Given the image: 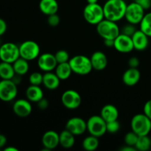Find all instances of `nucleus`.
Wrapping results in <instances>:
<instances>
[{"mask_svg":"<svg viewBox=\"0 0 151 151\" xmlns=\"http://www.w3.org/2000/svg\"><path fill=\"white\" fill-rule=\"evenodd\" d=\"M38 66L43 72H52L55 70L58 65V62L56 60L55 55L52 53H43L38 56Z\"/></svg>","mask_w":151,"mask_h":151,"instance_id":"obj_13","label":"nucleus"},{"mask_svg":"<svg viewBox=\"0 0 151 151\" xmlns=\"http://www.w3.org/2000/svg\"><path fill=\"white\" fill-rule=\"evenodd\" d=\"M86 125L87 131L90 135L100 138L107 133L106 122L100 115H93L90 116L86 121Z\"/></svg>","mask_w":151,"mask_h":151,"instance_id":"obj_6","label":"nucleus"},{"mask_svg":"<svg viewBox=\"0 0 151 151\" xmlns=\"http://www.w3.org/2000/svg\"><path fill=\"white\" fill-rule=\"evenodd\" d=\"M44 150H51L59 145V134L55 131H48L45 132L41 139Z\"/></svg>","mask_w":151,"mask_h":151,"instance_id":"obj_16","label":"nucleus"},{"mask_svg":"<svg viewBox=\"0 0 151 151\" xmlns=\"http://www.w3.org/2000/svg\"><path fill=\"white\" fill-rule=\"evenodd\" d=\"M61 103L63 106L67 109L74 110L81 106L82 98L78 91L73 89H69L62 94Z\"/></svg>","mask_w":151,"mask_h":151,"instance_id":"obj_11","label":"nucleus"},{"mask_svg":"<svg viewBox=\"0 0 151 151\" xmlns=\"http://www.w3.org/2000/svg\"><path fill=\"white\" fill-rule=\"evenodd\" d=\"M131 131L138 136L148 135L151 131V120L143 114H137L133 116L131 122Z\"/></svg>","mask_w":151,"mask_h":151,"instance_id":"obj_4","label":"nucleus"},{"mask_svg":"<svg viewBox=\"0 0 151 151\" xmlns=\"http://www.w3.org/2000/svg\"><path fill=\"white\" fill-rule=\"evenodd\" d=\"M4 151H18L19 150L14 147H7L4 149Z\"/></svg>","mask_w":151,"mask_h":151,"instance_id":"obj_45","label":"nucleus"},{"mask_svg":"<svg viewBox=\"0 0 151 151\" xmlns=\"http://www.w3.org/2000/svg\"><path fill=\"white\" fill-rule=\"evenodd\" d=\"M88 4H96L98 3V0H86Z\"/></svg>","mask_w":151,"mask_h":151,"instance_id":"obj_46","label":"nucleus"},{"mask_svg":"<svg viewBox=\"0 0 151 151\" xmlns=\"http://www.w3.org/2000/svg\"><path fill=\"white\" fill-rule=\"evenodd\" d=\"M143 113L151 120V100L146 102L143 108Z\"/></svg>","mask_w":151,"mask_h":151,"instance_id":"obj_37","label":"nucleus"},{"mask_svg":"<svg viewBox=\"0 0 151 151\" xmlns=\"http://www.w3.org/2000/svg\"><path fill=\"white\" fill-rule=\"evenodd\" d=\"M58 8L57 0H41L39 2V10L46 16L57 13Z\"/></svg>","mask_w":151,"mask_h":151,"instance_id":"obj_22","label":"nucleus"},{"mask_svg":"<svg viewBox=\"0 0 151 151\" xmlns=\"http://www.w3.org/2000/svg\"><path fill=\"white\" fill-rule=\"evenodd\" d=\"M139 65V60L137 57H132L128 60V66L130 68H137Z\"/></svg>","mask_w":151,"mask_h":151,"instance_id":"obj_40","label":"nucleus"},{"mask_svg":"<svg viewBox=\"0 0 151 151\" xmlns=\"http://www.w3.org/2000/svg\"><path fill=\"white\" fill-rule=\"evenodd\" d=\"M1 41H0V47H1Z\"/></svg>","mask_w":151,"mask_h":151,"instance_id":"obj_47","label":"nucleus"},{"mask_svg":"<svg viewBox=\"0 0 151 151\" xmlns=\"http://www.w3.org/2000/svg\"><path fill=\"white\" fill-rule=\"evenodd\" d=\"M121 151H136L137 149H136L135 147H133V146H130V145H125V146L122 147V148L120 149Z\"/></svg>","mask_w":151,"mask_h":151,"instance_id":"obj_44","label":"nucleus"},{"mask_svg":"<svg viewBox=\"0 0 151 151\" xmlns=\"http://www.w3.org/2000/svg\"><path fill=\"white\" fill-rule=\"evenodd\" d=\"M134 44V50L137 51H143L146 50L149 44V37L141 29H138L131 36Z\"/></svg>","mask_w":151,"mask_h":151,"instance_id":"obj_17","label":"nucleus"},{"mask_svg":"<svg viewBox=\"0 0 151 151\" xmlns=\"http://www.w3.org/2000/svg\"><path fill=\"white\" fill-rule=\"evenodd\" d=\"M72 72L78 75H88L93 69L89 58L83 55H78L69 60Z\"/></svg>","mask_w":151,"mask_h":151,"instance_id":"obj_2","label":"nucleus"},{"mask_svg":"<svg viewBox=\"0 0 151 151\" xmlns=\"http://www.w3.org/2000/svg\"><path fill=\"white\" fill-rule=\"evenodd\" d=\"M29 82L30 85L40 86L43 83V75L38 72H32L29 76Z\"/></svg>","mask_w":151,"mask_h":151,"instance_id":"obj_32","label":"nucleus"},{"mask_svg":"<svg viewBox=\"0 0 151 151\" xmlns=\"http://www.w3.org/2000/svg\"><path fill=\"white\" fill-rule=\"evenodd\" d=\"M7 144V138L3 134H0V149L4 147Z\"/></svg>","mask_w":151,"mask_h":151,"instance_id":"obj_42","label":"nucleus"},{"mask_svg":"<svg viewBox=\"0 0 151 151\" xmlns=\"http://www.w3.org/2000/svg\"><path fill=\"white\" fill-rule=\"evenodd\" d=\"M135 147L137 150H149L151 147V139L148 137V135L139 136L138 140H137Z\"/></svg>","mask_w":151,"mask_h":151,"instance_id":"obj_29","label":"nucleus"},{"mask_svg":"<svg viewBox=\"0 0 151 151\" xmlns=\"http://www.w3.org/2000/svg\"><path fill=\"white\" fill-rule=\"evenodd\" d=\"M114 48L121 53H130L134 50L132 38L121 33L114 39Z\"/></svg>","mask_w":151,"mask_h":151,"instance_id":"obj_12","label":"nucleus"},{"mask_svg":"<svg viewBox=\"0 0 151 151\" xmlns=\"http://www.w3.org/2000/svg\"><path fill=\"white\" fill-rule=\"evenodd\" d=\"M18 94L17 84L13 80L0 81V100L3 102H10L14 100Z\"/></svg>","mask_w":151,"mask_h":151,"instance_id":"obj_10","label":"nucleus"},{"mask_svg":"<svg viewBox=\"0 0 151 151\" xmlns=\"http://www.w3.org/2000/svg\"><path fill=\"white\" fill-rule=\"evenodd\" d=\"M16 75L13 63L1 61L0 63V78L1 80H12Z\"/></svg>","mask_w":151,"mask_h":151,"instance_id":"obj_26","label":"nucleus"},{"mask_svg":"<svg viewBox=\"0 0 151 151\" xmlns=\"http://www.w3.org/2000/svg\"><path fill=\"white\" fill-rule=\"evenodd\" d=\"M99 145H100V142H99L98 137L89 135L83 139L82 142V147L85 150L94 151L97 150V147H99Z\"/></svg>","mask_w":151,"mask_h":151,"instance_id":"obj_28","label":"nucleus"},{"mask_svg":"<svg viewBox=\"0 0 151 151\" xmlns=\"http://www.w3.org/2000/svg\"><path fill=\"white\" fill-rule=\"evenodd\" d=\"M138 138H139V136L137 135L136 133H134V131H131L125 134L124 140H125V145H127L133 146V147H135L137 140H138Z\"/></svg>","mask_w":151,"mask_h":151,"instance_id":"obj_31","label":"nucleus"},{"mask_svg":"<svg viewBox=\"0 0 151 151\" xmlns=\"http://www.w3.org/2000/svg\"><path fill=\"white\" fill-rule=\"evenodd\" d=\"M103 42L106 47H114V40L113 39H103Z\"/></svg>","mask_w":151,"mask_h":151,"instance_id":"obj_43","label":"nucleus"},{"mask_svg":"<svg viewBox=\"0 0 151 151\" xmlns=\"http://www.w3.org/2000/svg\"><path fill=\"white\" fill-rule=\"evenodd\" d=\"M83 17L90 24H98L105 19L103 7L98 3L87 4L83 9Z\"/></svg>","mask_w":151,"mask_h":151,"instance_id":"obj_5","label":"nucleus"},{"mask_svg":"<svg viewBox=\"0 0 151 151\" xmlns=\"http://www.w3.org/2000/svg\"><path fill=\"white\" fill-rule=\"evenodd\" d=\"M120 128V124L118 122V119L111 122H106V130L109 134H116Z\"/></svg>","mask_w":151,"mask_h":151,"instance_id":"obj_34","label":"nucleus"},{"mask_svg":"<svg viewBox=\"0 0 151 151\" xmlns=\"http://www.w3.org/2000/svg\"><path fill=\"white\" fill-rule=\"evenodd\" d=\"M32 110V105L27 99H19L13 105V112L19 117H27L30 115Z\"/></svg>","mask_w":151,"mask_h":151,"instance_id":"obj_15","label":"nucleus"},{"mask_svg":"<svg viewBox=\"0 0 151 151\" xmlns=\"http://www.w3.org/2000/svg\"><path fill=\"white\" fill-rule=\"evenodd\" d=\"M55 73L60 78V81H66L68 78H70L72 73V70L69 62L58 63L57 66L55 69Z\"/></svg>","mask_w":151,"mask_h":151,"instance_id":"obj_25","label":"nucleus"},{"mask_svg":"<svg viewBox=\"0 0 151 151\" xmlns=\"http://www.w3.org/2000/svg\"><path fill=\"white\" fill-rule=\"evenodd\" d=\"M37 106H38V109H41V110H45V109H47V108H48L49 102L47 99L43 97L41 100H40L37 103Z\"/></svg>","mask_w":151,"mask_h":151,"instance_id":"obj_39","label":"nucleus"},{"mask_svg":"<svg viewBox=\"0 0 151 151\" xmlns=\"http://www.w3.org/2000/svg\"><path fill=\"white\" fill-rule=\"evenodd\" d=\"M55 59L56 60H57L58 63L69 62V59H70L68 52L64 50H58V51L55 54Z\"/></svg>","mask_w":151,"mask_h":151,"instance_id":"obj_33","label":"nucleus"},{"mask_svg":"<svg viewBox=\"0 0 151 151\" xmlns=\"http://www.w3.org/2000/svg\"><path fill=\"white\" fill-rule=\"evenodd\" d=\"M13 66L16 75H20V76L26 75L29 71V68L28 60H25L24 58L21 57H19L16 61L13 62Z\"/></svg>","mask_w":151,"mask_h":151,"instance_id":"obj_27","label":"nucleus"},{"mask_svg":"<svg viewBox=\"0 0 151 151\" xmlns=\"http://www.w3.org/2000/svg\"><path fill=\"white\" fill-rule=\"evenodd\" d=\"M145 10L142 6H140L135 1L130 3L129 4H127L125 19L128 23L134 25L138 24H140L145 14Z\"/></svg>","mask_w":151,"mask_h":151,"instance_id":"obj_9","label":"nucleus"},{"mask_svg":"<svg viewBox=\"0 0 151 151\" xmlns=\"http://www.w3.org/2000/svg\"><path fill=\"white\" fill-rule=\"evenodd\" d=\"M75 136L65 129L59 134V145L65 149H69L75 145Z\"/></svg>","mask_w":151,"mask_h":151,"instance_id":"obj_24","label":"nucleus"},{"mask_svg":"<svg viewBox=\"0 0 151 151\" xmlns=\"http://www.w3.org/2000/svg\"><path fill=\"white\" fill-rule=\"evenodd\" d=\"M26 97L28 100L32 103H38L44 97V92L40 86L30 85L26 89Z\"/></svg>","mask_w":151,"mask_h":151,"instance_id":"obj_23","label":"nucleus"},{"mask_svg":"<svg viewBox=\"0 0 151 151\" xmlns=\"http://www.w3.org/2000/svg\"><path fill=\"white\" fill-rule=\"evenodd\" d=\"M20 57L19 47L13 42L1 44L0 47V60L1 61L13 63Z\"/></svg>","mask_w":151,"mask_h":151,"instance_id":"obj_8","label":"nucleus"},{"mask_svg":"<svg viewBox=\"0 0 151 151\" xmlns=\"http://www.w3.org/2000/svg\"><path fill=\"white\" fill-rule=\"evenodd\" d=\"M141 78V73L137 68H130L127 69L122 75V82L128 86L137 85Z\"/></svg>","mask_w":151,"mask_h":151,"instance_id":"obj_19","label":"nucleus"},{"mask_svg":"<svg viewBox=\"0 0 151 151\" xmlns=\"http://www.w3.org/2000/svg\"><path fill=\"white\" fill-rule=\"evenodd\" d=\"M103 7L105 19L117 22L125 18L127 4L124 0H107Z\"/></svg>","mask_w":151,"mask_h":151,"instance_id":"obj_1","label":"nucleus"},{"mask_svg":"<svg viewBox=\"0 0 151 151\" xmlns=\"http://www.w3.org/2000/svg\"><path fill=\"white\" fill-rule=\"evenodd\" d=\"M97 26V32L103 39L114 40L120 34L121 30L117 23L104 19Z\"/></svg>","mask_w":151,"mask_h":151,"instance_id":"obj_3","label":"nucleus"},{"mask_svg":"<svg viewBox=\"0 0 151 151\" xmlns=\"http://www.w3.org/2000/svg\"><path fill=\"white\" fill-rule=\"evenodd\" d=\"M66 129L75 136H81L87 131L86 121L81 117H72L66 122Z\"/></svg>","mask_w":151,"mask_h":151,"instance_id":"obj_14","label":"nucleus"},{"mask_svg":"<svg viewBox=\"0 0 151 151\" xmlns=\"http://www.w3.org/2000/svg\"><path fill=\"white\" fill-rule=\"evenodd\" d=\"M100 116L106 122L118 119L119 111L117 108L111 104H107L103 106L100 111Z\"/></svg>","mask_w":151,"mask_h":151,"instance_id":"obj_21","label":"nucleus"},{"mask_svg":"<svg viewBox=\"0 0 151 151\" xmlns=\"http://www.w3.org/2000/svg\"><path fill=\"white\" fill-rule=\"evenodd\" d=\"M134 1L142 6L145 10H148L151 7V0H134Z\"/></svg>","mask_w":151,"mask_h":151,"instance_id":"obj_38","label":"nucleus"},{"mask_svg":"<svg viewBox=\"0 0 151 151\" xmlns=\"http://www.w3.org/2000/svg\"><path fill=\"white\" fill-rule=\"evenodd\" d=\"M90 60H91L93 69H94V70H104L108 65L107 56L104 52L101 51L94 52L91 55Z\"/></svg>","mask_w":151,"mask_h":151,"instance_id":"obj_18","label":"nucleus"},{"mask_svg":"<svg viewBox=\"0 0 151 151\" xmlns=\"http://www.w3.org/2000/svg\"><path fill=\"white\" fill-rule=\"evenodd\" d=\"M139 25L140 29L149 38H151V12L145 14Z\"/></svg>","mask_w":151,"mask_h":151,"instance_id":"obj_30","label":"nucleus"},{"mask_svg":"<svg viewBox=\"0 0 151 151\" xmlns=\"http://www.w3.org/2000/svg\"><path fill=\"white\" fill-rule=\"evenodd\" d=\"M60 19L57 13L50 15V16H48V18H47V23H48V24L50 26L53 27H57L60 24Z\"/></svg>","mask_w":151,"mask_h":151,"instance_id":"obj_35","label":"nucleus"},{"mask_svg":"<svg viewBox=\"0 0 151 151\" xmlns=\"http://www.w3.org/2000/svg\"><path fill=\"white\" fill-rule=\"evenodd\" d=\"M60 80L55 72H47L43 75L42 84L49 90H55L60 86Z\"/></svg>","mask_w":151,"mask_h":151,"instance_id":"obj_20","label":"nucleus"},{"mask_svg":"<svg viewBox=\"0 0 151 151\" xmlns=\"http://www.w3.org/2000/svg\"><path fill=\"white\" fill-rule=\"evenodd\" d=\"M19 47L20 57L23 58L28 61L35 60L40 55L41 49L38 43L35 41L27 40L22 42Z\"/></svg>","mask_w":151,"mask_h":151,"instance_id":"obj_7","label":"nucleus"},{"mask_svg":"<svg viewBox=\"0 0 151 151\" xmlns=\"http://www.w3.org/2000/svg\"><path fill=\"white\" fill-rule=\"evenodd\" d=\"M136 31H137V29H136L135 27V25L132 24L131 23H128L123 27L121 33H123L125 34V35H129V36H132Z\"/></svg>","mask_w":151,"mask_h":151,"instance_id":"obj_36","label":"nucleus"},{"mask_svg":"<svg viewBox=\"0 0 151 151\" xmlns=\"http://www.w3.org/2000/svg\"><path fill=\"white\" fill-rule=\"evenodd\" d=\"M7 29V25L4 19L0 18V37L4 35Z\"/></svg>","mask_w":151,"mask_h":151,"instance_id":"obj_41","label":"nucleus"}]
</instances>
